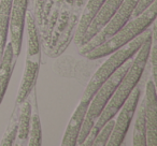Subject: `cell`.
I'll return each instance as SVG.
<instances>
[{"label": "cell", "mask_w": 157, "mask_h": 146, "mask_svg": "<svg viewBox=\"0 0 157 146\" xmlns=\"http://www.w3.org/2000/svg\"><path fill=\"white\" fill-rule=\"evenodd\" d=\"M151 42H152V35L148 39L145 40L141 47L139 48L135 55V58H132L130 67L126 71L124 77L118 83L115 92H113L112 97L110 98L108 104L105 105V110L102 111L101 115L96 120L94 126L92 127L90 131L88 132L87 137H85L84 142L82 143V146H92L94 143V140L96 135L98 134L99 130L102 128V126L111 118H114V116L117 114L118 110L123 105L128 96L131 94L133 88L138 85V83L141 80V77L145 70L146 63L148 61L150 57V50H151Z\"/></svg>", "instance_id": "cell-1"}, {"label": "cell", "mask_w": 157, "mask_h": 146, "mask_svg": "<svg viewBox=\"0 0 157 146\" xmlns=\"http://www.w3.org/2000/svg\"><path fill=\"white\" fill-rule=\"evenodd\" d=\"M157 15V0L145 10L142 14L137 17L131 18L128 21L120 30H117L110 39L105 41L103 43L99 44L95 48L90 50L83 56L90 60L102 58V57L109 56L111 53L115 52L116 50L121 48L122 46L126 45L128 42L133 40L136 37L150 28L151 25L155 22Z\"/></svg>", "instance_id": "cell-2"}, {"label": "cell", "mask_w": 157, "mask_h": 146, "mask_svg": "<svg viewBox=\"0 0 157 146\" xmlns=\"http://www.w3.org/2000/svg\"><path fill=\"white\" fill-rule=\"evenodd\" d=\"M152 35V28H147L145 31L140 33L138 37H136L133 40L122 46L121 48L116 50L115 52L111 53L110 57L100 66L98 70L95 72V74L92 77L90 81L88 82L85 90H84L83 97L92 99L95 92L98 90V88L113 74L114 72L118 69L122 65H124L128 59L133 58L136 53L139 51L142 44L145 42L146 39L151 37Z\"/></svg>", "instance_id": "cell-3"}, {"label": "cell", "mask_w": 157, "mask_h": 146, "mask_svg": "<svg viewBox=\"0 0 157 146\" xmlns=\"http://www.w3.org/2000/svg\"><path fill=\"white\" fill-rule=\"evenodd\" d=\"M131 62H132V58L128 59L124 65H122L113 74L98 88L93 98L90 99V105H88L87 112H86L85 118H84L83 126L81 128V131L78 133V141H76V145H82L84 142L85 137H87L88 132L90 131L92 127L96 122V120L101 115L102 111L105 110V105L108 104L110 98L112 97L113 92H115L116 87H117L118 83L124 77L128 68L130 67Z\"/></svg>", "instance_id": "cell-4"}, {"label": "cell", "mask_w": 157, "mask_h": 146, "mask_svg": "<svg viewBox=\"0 0 157 146\" xmlns=\"http://www.w3.org/2000/svg\"><path fill=\"white\" fill-rule=\"evenodd\" d=\"M138 0H124L122 5L120 6L116 12L113 14L111 20L105 24V26L101 29L99 32H97L90 41L78 46V52L83 56L90 50L98 46L99 44L103 43L108 39L112 37L117 30H120L128 21H130L132 12L137 5Z\"/></svg>", "instance_id": "cell-5"}, {"label": "cell", "mask_w": 157, "mask_h": 146, "mask_svg": "<svg viewBox=\"0 0 157 146\" xmlns=\"http://www.w3.org/2000/svg\"><path fill=\"white\" fill-rule=\"evenodd\" d=\"M140 96H141V89H140V86L137 85L128 96V98L123 103L121 109L118 110V115L116 114L117 118L114 122L113 130L107 143V146H121L123 144L128 132L131 120L135 116Z\"/></svg>", "instance_id": "cell-6"}, {"label": "cell", "mask_w": 157, "mask_h": 146, "mask_svg": "<svg viewBox=\"0 0 157 146\" xmlns=\"http://www.w3.org/2000/svg\"><path fill=\"white\" fill-rule=\"evenodd\" d=\"M27 6H28V0H12L9 31L11 33L10 43H11L12 50H13L14 59L20 56L21 50H22Z\"/></svg>", "instance_id": "cell-7"}, {"label": "cell", "mask_w": 157, "mask_h": 146, "mask_svg": "<svg viewBox=\"0 0 157 146\" xmlns=\"http://www.w3.org/2000/svg\"><path fill=\"white\" fill-rule=\"evenodd\" d=\"M145 119H146V146L157 145V95L156 85L148 80L145 88Z\"/></svg>", "instance_id": "cell-8"}, {"label": "cell", "mask_w": 157, "mask_h": 146, "mask_svg": "<svg viewBox=\"0 0 157 146\" xmlns=\"http://www.w3.org/2000/svg\"><path fill=\"white\" fill-rule=\"evenodd\" d=\"M90 99L86 97H82L81 101L74 110L71 118L66 128L65 134H63L61 146H75L78 141V133L81 131V128L83 126L84 118H85L86 112H87L88 105H90Z\"/></svg>", "instance_id": "cell-9"}, {"label": "cell", "mask_w": 157, "mask_h": 146, "mask_svg": "<svg viewBox=\"0 0 157 146\" xmlns=\"http://www.w3.org/2000/svg\"><path fill=\"white\" fill-rule=\"evenodd\" d=\"M123 1L124 0H105L103 5L101 6V8L99 9V11L95 15V17L93 18L92 23L88 26L80 45L90 41L97 32H99L105 26V24L111 20V17L116 12V10L120 8V6L122 5Z\"/></svg>", "instance_id": "cell-10"}, {"label": "cell", "mask_w": 157, "mask_h": 146, "mask_svg": "<svg viewBox=\"0 0 157 146\" xmlns=\"http://www.w3.org/2000/svg\"><path fill=\"white\" fill-rule=\"evenodd\" d=\"M40 57H27L25 63L24 73H23L22 82L18 88L17 96H16V104H21L24 100L28 98L29 94L33 90L36 79L38 77L40 65Z\"/></svg>", "instance_id": "cell-11"}, {"label": "cell", "mask_w": 157, "mask_h": 146, "mask_svg": "<svg viewBox=\"0 0 157 146\" xmlns=\"http://www.w3.org/2000/svg\"><path fill=\"white\" fill-rule=\"evenodd\" d=\"M105 1V0H88L87 5L84 8L83 14L81 16V20H80V23H78L75 36H74V43L78 46L81 44L82 39H83L88 26H90L93 18L95 17V15L99 11V9L101 8V6L103 5Z\"/></svg>", "instance_id": "cell-12"}, {"label": "cell", "mask_w": 157, "mask_h": 146, "mask_svg": "<svg viewBox=\"0 0 157 146\" xmlns=\"http://www.w3.org/2000/svg\"><path fill=\"white\" fill-rule=\"evenodd\" d=\"M14 56H13V50H12L11 43H7L3 52V56L0 62V103L2 102L5 94L7 92L8 85L11 80L12 72H13L14 67Z\"/></svg>", "instance_id": "cell-13"}, {"label": "cell", "mask_w": 157, "mask_h": 146, "mask_svg": "<svg viewBox=\"0 0 157 146\" xmlns=\"http://www.w3.org/2000/svg\"><path fill=\"white\" fill-rule=\"evenodd\" d=\"M12 0H0V62L7 45Z\"/></svg>", "instance_id": "cell-14"}, {"label": "cell", "mask_w": 157, "mask_h": 146, "mask_svg": "<svg viewBox=\"0 0 157 146\" xmlns=\"http://www.w3.org/2000/svg\"><path fill=\"white\" fill-rule=\"evenodd\" d=\"M137 117L132 133V144L135 146H146V119L145 102L144 99L139 107H137Z\"/></svg>", "instance_id": "cell-15"}, {"label": "cell", "mask_w": 157, "mask_h": 146, "mask_svg": "<svg viewBox=\"0 0 157 146\" xmlns=\"http://www.w3.org/2000/svg\"><path fill=\"white\" fill-rule=\"evenodd\" d=\"M31 115H33V110L31 104L28 100H24L21 103L20 113L17 117V135L20 141H26L28 139L29 128H30Z\"/></svg>", "instance_id": "cell-16"}, {"label": "cell", "mask_w": 157, "mask_h": 146, "mask_svg": "<svg viewBox=\"0 0 157 146\" xmlns=\"http://www.w3.org/2000/svg\"><path fill=\"white\" fill-rule=\"evenodd\" d=\"M27 25V57H40V43L38 38L37 26L31 13L27 12L25 17Z\"/></svg>", "instance_id": "cell-17"}, {"label": "cell", "mask_w": 157, "mask_h": 146, "mask_svg": "<svg viewBox=\"0 0 157 146\" xmlns=\"http://www.w3.org/2000/svg\"><path fill=\"white\" fill-rule=\"evenodd\" d=\"M28 146H41L42 144V130L40 117L37 113L31 115L30 128L28 133Z\"/></svg>", "instance_id": "cell-18"}, {"label": "cell", "mask_w": 157, "mask_h": 146, "mask_svg": "<svg viewBox=\"0 0 157 146\" xmlns=\"http://www.w3.org/2000/svg\"><path fill=\"white\" fill-rule=\"evenodd\" d=\"M114 118H111L109 119L105 125L102 126V128L99 130L98 134L96 135L94 140V143L93 145L94 146H105L109 141L110 137H111V133L112 130H113V127H114Z\"/></svg>", "instance_id": "cell-19"}, {"label": "cell", "mask_w": 157, "mask_h": 146, "mask_svg": "<svg viewBox=\"0 0 157 146\" xmlns=\"http://www.w3.org/2000/svg\"><path fill=\"white\" fill-rule=\"evenodd\" d=\"M17 135V117L14 116L12 118L11 122L8 126L7 130H6L5 134H3L1 142H0V146H11L14 144V141Z\"/></svg>", "instance_id": "cell-20"}, {"label": "cell", "mask_w": 157, "mask_h": 146, "mask_svg": "<svg viewBox=\"0 0 157 146\" xmlns=\"http://www.w3.org/2000/svg\"><path fill=\"white\" fill-rule=\"evenodd\" d=\"M151 26H152V42H151L148 60H151V68H152V81L156 85V23L154 22Z\"/></svg>", "instance_id": "cell-21"}, {"label": "cell", "mask_w": 157, "mask_h": 146, "mask_svg": "<svg viewBox=\"0 0 157 146\" xmlns=\"http://www.w3.org/2000/svg\"><path fill=\"white\" fill-rule=\"evenodd\" d=\"M154 1L155 0H138L137 5H136V7H135V10H133V12H132V15H131V18L137 17L140 14L143 13Z\"/></svg>", "instance_id": "cell-22"}]
</instances>
